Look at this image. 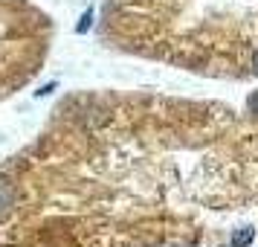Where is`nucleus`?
Here are the masks:
<instances>
[{
	"label": "nucleus",
	"instance_id": "obj_2",
	"mask_svg": "<svg viewBox=\"0 0 258 247\" xmlns=\"http://www.w3.org/2000/svg\"><path fill=\"white\" fill-rule=\"evenodd\" d=\"M107 47L221 82H258V0H105Z\"/></svg>",
	"mask_w": 258,
	"mask_h": 247
},
{
	"label": "nucleus",
	"instance_id": "obj_1",
	"mask_svg": "<svg viewBox=\"0 0 258 247\" xmlns=\"http://www.w3.org/2000/svg\"><path fill=\"white\" fill-rule=\"evenodd\" d=\"M235 128L238 111L218 99L64 96L0 163V247H232L252 227Z\"/></svg>",
	"mask_w": 258,
	"mask_h": 247
},
{
	"label": "nucleus",
	"instance_id": "obj_3",
	"mask_svg": "<svg viewBox=\"0 0 258 247\" xmlns=\"http://www.w3.org/2000/svg\"><path fill=\"white\" fill-rule=\"evenodd\" d=\"M52 47V18L32 0H0V102L44 70Z\"/></svg>",
	"mask_w": 258,
	"mask_h": 247
},
{
	"label": "nucleus",
	"instance_id": "obj_4",
	"mask_svg": "<svg viewBox=\"0 0 258 247\" xmlns=\"http://www.w3.org/2000/svg\"><path fill=\"white\" fill-rule=\"evenodd\" d=\"M235 175L244 198V210L258 235V90L246 99L244 111H238V128L232 137Z\"/></svg>",
	"mask_w": 258,
	"mask_h": 247
}]
</instances>
